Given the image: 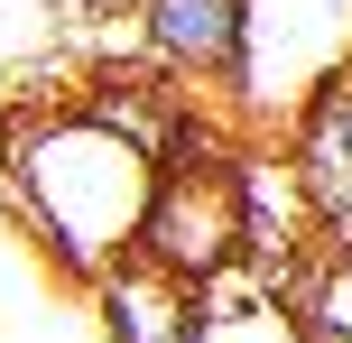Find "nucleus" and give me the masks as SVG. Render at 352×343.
I'll use <instances>...</instances> for the list:
<instances>
[{
  "label": "nucleus",
  "instance_id": "nucleus-1",
  "mask_svg": "<svg viewBox=\"0 0 352 343\" xmlns=\"http://www.w3.org/2000/svg\"><path fill=\"white\" fill-rule=\"evenodd\" d=\"M0 186H10L19 223L47 241L56 269L102 278L140 241V214L158 195V158L121 130H102L84 102H65V111L0 121Z\"/></svg>",
  "mask_w": 352,
  "mask_h": 343
},
{
  "label": "nucleus",
  "instance_id": "nucleus-2",
  "mask_svg": "<svg viewBox=\"0 0 352 343\" xmlns=\"http://www.w3.org/2000/svg\"><path fill=\"white\" fill-rule=\"evenodd\" d=\"M130 251H140L148 269L186 278L195 297H213L232 269H241V186H232V158L158 167V195H148Z\"/></svg>",
  "mask_w": 352,
  "mask_h": 343
},
{
  "label": "nucleus",
  "instance_id": "nucleus-3",
  "mask_svg": "<svg viewBox=\"0 0 352 343\" xmlns=\"http://www.w3.org/2000/svg\"><path fill=\"white\" fill-rule=\"evenodd\" d=\"M140 37L186 84H250V0H140Z\"/></svg>",
  "mask_w": 352,
  "mask_h": 343
},
{
  "label": "nucleus",
  "instance_id": "nucleus-4",
  "mask_svg": "<svg viewBox=\"0 0 352 343\" xmlns=\"http://www.w3.org/2000/svg\"><path fill=\"white\" fill-rule=\"evenodd\" d=\"M232 186H241V260L278 288V278H297L306 241H316V214H306V186L287 158H232Z\"/></svg>",
  "mask_w": 352,
  "mask_h": 343
},
{
  "label": "nucleus",
  "instance_id": "nucleus-5",
  "mask_svg": "<svg viewBox=\"0 0 352 343\" xmlns=\"http://www.w3.org/2000/svg\"><path fill=\"white\" fill-rule=\"evenodd\" d=\"M93 316H102V343H204V297L148 269L140 251L93 278Z\"/></svg>",
  "mask_w": 352,
  "mask_h": 343
},
{
  "label": "nucleus",
  "instance_id": "nucleus-6",
  "mask_svg": "<svg viewBox=\"0 0 352 343\" xmlns=\"http://www.w3.org/2000/svg\"><path fill=\"white\" fill-rule=\"evenodd\" d=\"M287 167H297V186H306L316 232L324 241H352V102H343V84H324L316 102H306Z\"/></svg>",
  "mask_w": 352,
  "mask_h": 343
},
{
  "label": "nucleus",
  "instance_id": "nucleus-7",
  "mask_svg": "<svg viewBox=\"0 0 352 343\" xmlns=\"http://www.w3.org/2000/svg\"><path fill=\"white\" fill-rule=\"evenodd\" d=\"M297 343H352L343 325H316V316H297Z\"/></svg>",
  "mask_w": 352,
  "mask_h": 343
}]
</instances>
